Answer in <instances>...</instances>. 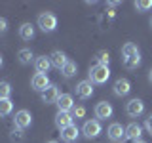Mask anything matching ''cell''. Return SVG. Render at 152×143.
Instances as JSON below:
<instances>
[{
  "instance_id": "6da1fadb",
  "label": "cell",
  "mask_w": 152,
  "mask_h": 143,
  "mask_svg": "<svg viewBox=\"0 0 152 143\" xmlns=\"http://www.w3.org/2000/svg\"><path fill=\"white\" fill-rule=\"evenodd\" d=\"M38 27L44 32H53L57 29V15L51 12H42L38 15Z\"/></svg>"
},
{
  "instance_id": "7a4b0ae2",
  "label": "cell",
  "mask_w": 152,
  "mask_h": 143,
  "mask_svg": "<svg viewBox=\"0 0 152 143\" xmlns=\"http://www.w3.org/2000/svg\"><path fill=\"white\" fill-rule=\"evenodd\" d=\"M108 78H110V71H108V67L93 65L91 69H89V80H91L93 84H104Z\"/></svg>"
},
{
  "instance_id": "3957f363",
  "label": "cell",
  "mask_w": 152,
  "mask_h": 143,
  "mask_svg": "<svg viewBox=\"0 0 152 143\" xmlns=\"http://www.w3.org/2000/svg\"><path fill=\"white\" fill-rule=\"evenodd\" d=\"M13 124H15V128H19V130H27V128L32 124L31 111H27V109H19V111L15 113V116H13Z\"/></svg>"
},
{
  "instance_id": "277c9868",
  "label": "cell",
  "mask_w": 152,
  "mask_h": 143,
  "mask_svg": "<svg viewBox=\"0 0 152 143\" xmlns=\"http://www.w3.org/2000/svg\"><path fill=\"white\" fill-rule=\"evenodd\" d=\"M103 132V128H101V122L97 120V118H91V120H86L84 122V126H82V133L88 139H91V137H97L99 133Z\"/></svg>"
},
{
  "instance_id": "5b68a950",
  "label": "cell",
  "mask_w": 152,
  "mask_h": 143,
  "mask_svg": "<svg viewBox=\"0 0 152 143\" xmlns=\"http://www.w3.org/2000/svg\"><path fill=\"white\" fill-rule=\"evenodd\" d=\"M126 113H127V116H131V118H137V116H141L142 113H145V103H142V99H129V101L126 103Z\"/></svg>"
},
{
  "instance_id": "8992f818",
  "label": "cell",
  "mask_w": 152,
  "mask_h": 143,
  "mask_svg": "<svg viewBox=\"0 0 152 143\" xmlns=\"http://www.w3.org/2000/svg\"><path fill=\"white\" fill-rule=\"evenodd\" d=\"M112 114H114V109L108 101H99L95 105V116H97V120H107Z\"/></svg>"
},
{
  "instance_id": "52a82bcc",
  "label": "cell",
  "mask_w": 152,
  "mask_h": 143,
  "mask_svg": "<svg viewBox=\"0 0 152 143\" xmlns=\"http://www.w3.org/2000/svg\"><path fill=\"white\" fill-rule=\"evenodd\" d=\"M76 95H78L80 99H89L93 95V82L91 80H80L78 84H76Z\"/></svg>"
},
{
  "instance_id": "ba28073f",
  "label": "cell",
  "mask_w": 152,
  "mask_h": 143,
  "mask_svg": "<svg viewBox=\"0 0 152 143\" xmlns=\"http://www.w3.org/2000/svg\"><path fill=\"white\" fill-rule=\"evenodd\" d=\"M40 95H42V101H44L46 105H51V103H57V99H59L61 92H59V88H57L55 84H50Z\"/></svg>"
},
{
  "instance_id": "9c48e42d",
  "label": "cell",
  "mask_w": 152,
  "mask_h": 143,
  "mask_svg": "<svg viewBox=\"0 0 152 143\" xmlns=\"http://www.w3.org/2000/svg\"><path fill=\"white\" fill-rule=\"evenodd\" d=\"M107 136H108V139L118 143V141H122V137H126V128H124L120 122H112L107 130Z\"/></svg>"
},
{
  "instance_id": "30bf717a",
  "label": "cell",
  "mask_w": 152,
  "mask_h": 143,
  "mask_svg": "<svg viewBox=\"0 0 152 143\" xmlns=\"http://www.w3.org/2000/svg\"><path fill=\"white\" fill-rule=\"evenodd\" d=\"M50 86V78H48V74H40V73H36L34 76L31 78V88L34 90V92H44V90Z\"/></svg>"
},
{
  "instance_id": "8fae6325",
  "label": "cell",
  "mask_w": 152,
  "mask_h": 143,
  "mask_svg": "<svg viewBox=\"0 0 152 143\" xmlns=\"http://www.w3.org/2000/svg\"><path fill=\"white\" fill-rule=\"evenodd\" d=\"M57 109H59V111H63V113H70L74 109V99H72V95L70 94H61L59 95V99H57Z\"/></svg>"
},
{
  "instance_id": "7c38bea8",
  "label": "cell",
  "mask_w": 152,
  "mask_h": 143,
  "mask_svg": "<svg viewBox=\"0 0 152 143\" xmlns=\"http://www.w3.org/2000/svg\"><path fill=\"white\" fill-rule=\"evenodd\" d=\"M72 124H74V116L70 113L57 111V114H55V126L59 128V130H65V128L72 126Z\"/></svg>"
},
{
  "instance_id": "4fadbf2b",
  "label": "cell",
  "mask_w": 152,
  "mask_h": 143,
  "mask_svg": "<svg viewBox=\"0 0 152 143\" xmlns=\"http://www.w3.org/2000/svg\"><path fill=\"white\" fill-rule=\"evenodd\" d=\"M112 90H114V94H116L118 97H124V95H127L131 92V82L127 78H118L116 82H114Z\"/></svg>"
},
{
  "instance_id": "5bb4252c",
  "label": "cell",
  "mask_w": 152,
  "mask_h": 143,
  "mask_svg": "<svg viewBox=\"0 0 152 143\" xmlns=\"http://www.w3.org/2000/svg\"><path fill=\"white\" fill-rule=\"evenodd\" d=\"M78 136H80V130H78V126H76V124L65 128V130H61V139L66 141V143H74L76 139H78Z\"/></svg>"
},
{
  "instance_id": "9a60e30c",
  "label": "cell",
  "mask_w": 152,
  "mask_h": 143,
  "mask_svg": "<svg viewBox=\"0 0 152 143\" xmlns=\"http://www.w3.org/2000/svg\"><path fill=\"white\" fill-rule=\"evenodd\" d=\"M50 61H51V65H53L55 69H59V71H61V69H63V67L66 65V61H69V59H66V54H65V52L55 50L53 54L50 55Z\"/></svg>"
},
{
  "instance_id": "2e32d148",
  "label": "cell",
  "mask_w": 152,
  "mask_h": 143,
  "mask_svg": "<svg viewBox=\"0 0 152 143\" xmlns=\"http://www.w3.org/2000/svg\"><path fill=\"white\" fill-rule=\"evenodd\" d=\"M141 133H142V128L137 122H131V124H127V126H126V137H127V139L137 141L141 137Z\"/></svg>"
},
{
  "instance_id": "e0dca14e",
  "label": "cell",
  "mask_w": 152,
  "mask_h": 143,
  "mask_svg": "<svg viewBox=\"0 0 152 143\" xmlns=\"http://www.w3.org/2000/svg\"><path fill=\"white\" fill-rule=\"evenodd\" d=\"M50 67H51V61H50V57H46V55H40V57H36V59H34V69H36V73H40V74H46L48 71H50Z\"/></svg>"
},
{
  "instance_id": "ac0fdd59",
  "label": "cell",
  "mask_w": 152,
  "mask_h": 143,
  "mask_svg": "<svg viewBox=\"0 0 152 143\" xmlns=\"http://www.w3.org/2000/svg\"><path fill=\"white\" fill-rule=\"evenodd\" d=\"M19 36L27 42L32 40V38H34V27H32L31 23H23V25L19 27Z\"/></svg>"
},
{
  "instance_id": "d6986e66",
  "label": "cell",
  "mask_w": 152,
  "mask_h": 143,
  "mask_svg": "<svg viewBox=\"0 0 152 143\" xmlns=\"http://www.w3.org/2000/svg\"><path fill=\"white\" fill-rule=\"evenodd\" d=\"M17 57H19V63H21V65H31L32 61H34V55H32V52L28 50V48H23V50H19Z\"/></svg>"
},
{
  "instance_id": "ffe728a7",
  "label": "cell",
  "mask_w": 152,
  "mask_h": 143,
  "mask_svg": "<svg viewBox=\"0 0 152 143\" xmlns=\"http://www.w3.org/2000/svg\"><path fill=\"white\" fill-rule=\"evenodd\" d=\"M76 73H78V65H76L74 61H70V59L66 61V65L61 69V74H63L65 78H72Z\"/></svg>"
},
{
  "instance_id": "44dd1931",
  "label": "cell",
  "mask_w": 152,
  "mask_h": 143,
  "mask_svg": "<svg viewBox=\"0 0 152 143\" xmlns=\"http://www.w3.org/2000/svg\"><path fill=\"white\" fill-rule=\"evenodd\" d=\"M137 54H139V48L133 44V42H126V44L122 46V59L131 57V55H137Z\"/></svg>"
},
{
  "instance_id": "7402d4cb",
  "label": "cell",
  "mask_w": 152,
  "mask_h": 143,
  "mask_svg": "<svg viewBox=\"0 0 152 143\" xmlns=\"http://www.w3.org/2000/svg\"><path fill=\"white\" fill-rule=\"evenodd\" d=\"M13 111V103L12 99H0V118L8 116V114H12Z\"/></svg>"
},
{
  "instance_id": "603a6c76",
  "label": "cell",
  "mask_w": 152,
  "mask_h": 143,
  "mask_svg": "<svg viewBox=\"0 0 152 143\" xmlns=\"http://www.w3.org/2000/svg\"><path fill=\"white\" fill-rule=\"evenodd\" d=\"M12 95V84L8 80H0V99H10Z\"/></svg>"
},
{
  "instance_id": "cb8c5ba5",
  "label": "cell",
  "mask_w": 152,
  "mask_h": 143,
  "mask_svg": "<svg viewBox=\"0 0 152 143\" xmlns=\"http://www.w3.org/2000/svg\"><path fill=\"white\" fill-rule=\"evenodd\" d=\"M124 65H126V69H137V67L141 65V54L126 57V59H124Z\"/></svg>"
},
{
  "instance_id": "d4e9b609",
  "label": "cell",
  "mask_w": 152,
  "mask_h": 143,
  "mask_svg": "<svg viewBox=\"0 0 152 143\" xmlns=\"http://www.w3.org/2000/svg\"><path fill=\"white\" fill-rule=\"evenodd\" d=\"M95 59H97V65L108 67V63H110V54H108L107 50H99L97 55H95Z\"/></svg>"
},
{
  "instance_id": "484cf974",
  "label": "cell",
  "mask_w": 152,
  "mask_h": 143,
  "mask_svg": "<svg viewBox=\"0 0 152 143\" xmlns=\"http://www.w3.org/2000/svg\"><path fill=\"white\" fill-rule=\"evenodd\" d=\"M10 139H12L13 143H23V141H25V132L19 130V128H15V130L10 133Z\"/></svg>"
},
{
  "instance_id": "4316f807",
  "label": "cell",
  "mask_w": 152,
  "mask_h": 143,
  "mask_svg": "<svg viewBox=\"0 0 152 143\" xmlns=\"http://www.w3.org/2000/svg\"><path fill=\"white\" fill-rule=\"evenodd\" d=\"M152 8V0H139V2H135V10L137 12H146V10Z\"/></svg>"
},
{
  "instance_id": "83f0119b",
  "label": "cell",
  "mask_w": 152,
  "mask_h": 143,
  "mask_svg": "<svg viewBox=\"0 0 152 143\" xmlns=\"http://www.w3.org/2000/svg\"><path fill=\"white\" fill-rule=\"evenodd\" d=\"M70 114H72L74 118H84L86 116V107H82V105H74V109L70 111Z\"/></svg>"
},
{
  "instance_id": "f1b7e54d",
  "label": "cell",
  "mask_w": 152,
  "mask_h": 143,
  "mask_svg": "<svg viewBox=\"0 0 152 143\" xmlns=\"http://www.w3.org/2000/svg\"><path fill=\"white\" fill-rule=\"evenodd\" d=\"M6 31H8V21H6V19H2V17H0V35H4Z\"/></svg>"
},
{
  "instance_id": "f546056e",
  "label": "cell",
  "mask_w": 152,
  "mask_h": 143,
  "mask_svg": "<svg viewBox=\"0 0 152 143\" xmlns=\"http://www.w3.org/2000/svg\"><path fill=\"white\" fill-rule=\"evenodd\" d=\"M145 128H146V130H148V132L152 133V114H150V116L145 120Z\"/></svg>"
},
{
  "instance_id": "4dcf8cb0",
  "label": "cell",
  "mask_w": 152,
  "mask_h": 143,
  "mask_svg": "<svg viewBox=\"0 0 152 143\" xmlns=\"http://www.w3.org/2000/svg\"><path fill=\"white\" fill-rule=\"evenodd\" d=\"M2 65H4V57H2V54H0V69H2Z\"/></svg>"
},
{
  "instance_id": "1f68e13d",
  "label": "cell",
  "mask_w": 152,
  "mask_h": 143,
  "mask_svg": "<svg viewBox=\"0 0 152 143\" xmlns=\"http://www.w3.org/2000/svg\"><path fill=\"white\" fill-rule=\"evenodd\" d=\"M148 80H150V84H152V69H150V73H148Z\"/></svg>"
},
{
  "instance_id": "d6a6232c",
  "label": "cell",
  "mask_w": 152,
  "mask_h": 143,
  "mask_svg": "<svg viewBox=\"0 0 152 143\" xmlns=\"http://www.w3.org/2000/svg\"><path fill=\"white\" fill-rule=\"evenodd\" d=\"M133 143H146V141H142V139H137V141H133Z\"/></svg>"
},
{
  "instance_id": "836d02e7",
  "label": "cell",
  "mask_w": 152,
  "mask_h": 143,
  "mask_svg": "<svg viewBox=\"0 0 152 143\" xmlns=\"http://www.w3.org/2000/svg\"><path fill=\"white\" fill-rule=\"evenodd\" d=\"M46 143H59V141H55V139H51V141H46Z\"/></svg>"
},
{
  "instance_id": "e575fe53",
  "label": "cell",
  "mask_w": 152,
  "mask_h": 143,
  "mask_svg": "<svg viewBox=\"0 0 152 143\" xmlns=\"http://www.w3.org/2000/svg\"><path fill=\"white\" fill-rule=\"evenodd\" d=\"M150 27H152V19H150Z\"/></svg>"
},
{
  "instance_id": "d590c367",
  "label": "cell",
  "mask_w": 152,
  "mask_h": 143,
  "mask_svg": "<svg viewBox=\"0 0 152 143\" xmlns=\"http://www.w3.org/2000/svg\"><path fill=\"white\" fill-rule=\"evenodd\" d=\"M118 143H122V141H118Z\"/></svg>"
}]
</instances>
